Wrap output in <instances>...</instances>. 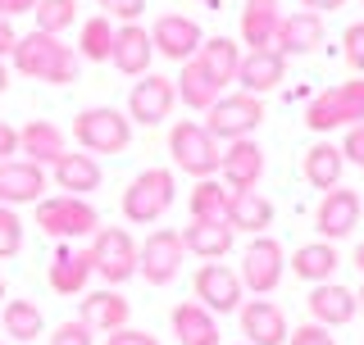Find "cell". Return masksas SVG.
Instances as JSON below:
<instances>
[{
	"instance_id": "42",
	"label": "cell",
	"mask_w": 364,
	"mask_h": 345,
	"mask_svg": "<svg viewBox=\"0 0 364 345\" xmlns=\"http://www.w3.org/2000/svg\"><path fill=\"white\" fill-rule=\"evenodd\" d=\"M287 345H337V341H333V332H328V327L305 323V327H296L291 336H287Z\"/></svg>"
},
{
	"instance_id": "7",
	"label": "cell",
	"mask_w": 364,
	"mask_h": 345,
	"mask_svg": "<svg viewBox=\"0 0 364 345\" xmlns=\"http://www.w3.org/2000/svg\"><path fill=\"white\" fill-rule=\"evenodd\" d=\"M259 123H264V100H259V96H246V91L219 96L210 109H205V132H210L219 146H232V141L255 136Z\"/></svg>"
},
{
	"instance_id": "55",
	"label": "cell",
	"mask_w": 364,
	"mask_h": 345,
	"mask_svg": "<svg viewBox=\"0 0 364 345\" xmlns=\"http://www.w3.org/2000/svg\"><path fill=\"white\" fill-rule=\"evenodd\" d=\"M242 345H246V341H242Z\"/></svg>"
},
{
	"instance_id": "50",
	"label": "cell",
	"mask_w": 364,
	"mask_h": 345,
	"mask_svg": "<svg viewBox=\"0 0 364 345\" xmlns=\"http://www.w3.org/2000/svg\"><path fill=\"white\" fill-rule=\"evenodd\" d=\"M5 87H9V64L0 60V91H5Z\"/></svg>"
},
{
	"instance_id": "48",
	"label": "cell",
	"mask_w": 364,
	"mask_h": 345,
	"mask_svg": "<svg viewBox=\"0 0 364 345\" xmlns=\"http://www.w3.org/2000/svg\"><path fill=\"white\" fill-rule=\"evenodd\" d=\"M341 5H346V0H301V9H310V14H333Z\"/></svg>"
},
{
	"instance_id": "44",
	"label": "cell",
	"mask_w": 364,
	"mask_h": 345,
	"mask_svg": "<svg viewBox=\"0 0 364 345\" xmlns=\"http://www.w3.org/2000/svg\"><path fill=\"white\" fill-rule=\"evenodd\" d=\"M105 345H159V336H151V332H141V327H119V332H109Z\"/></svg>"
},
{
	"instance_id": "36",
	"label": "cell",
	"mask_w": 364,
	"mask_h": 345,
	"mask_svg": "<svg viewBox=\"0 0 364 345\" xmlns=\"http://www.w3.org/2000/svg\"><path fill=\"white\" fill-rule=\"evenodd\" d=\"M114 28H119V23H109L105 14L87 18V23H82V32H77V60H87V64H109Z\"/></svg>"
},
{
	"instance_id": "2",
	"label": "cell",
	"mask_w": 364,
	"mask_h": 345,
	"mask_svg": "<svg viewBox=\"0 0 364 345\" xmlns=\"http://www.w3.org/2000/svg\"><path fill=\"white\" fill-rule=\"evenodd\" d=\"M173 200H178V177H173V168H141L136 177L123 187V200H119V209L128 223L136 227H151L159 223L168 209H173Z\"/></svg>"
},
{
	"instance_id": "38",
	"label": "cell",
	"mask_w": 364,
	"mask_h": 345,
	"mask_svg": "<svg viewBox=\"0 0 364 345\" xmlns=\"http://www.w3.org/2000/svg\"><path fill=\"white\" fill-rule=\"evenodd\" d=\"M18 250H23V218H18V209L0 204V259H14Z\"/></svg>"
},
{
	"instance_id": "49",
	"label": "cell",
	"mask_w": 364,
	"mask_h": 345,
	"mask_svg": "<svg viewBox=\"0 0 364 345\" xmlns=\"http://www.w3.org/2000/svg\"><path fill=\"white\" fill-rule=\"evenodd\" d=\"M350 259H355V268L364 273V241H360V246H355V255H350Z\"/></svg>"
},
{
	"instance_id": "3",
	"label": "cell",
	"mask_w": 364,
	"mask_h": 345,
	"mask_svg": "<svg viewBox=\"0 0 364 345\" xmlns=\"http://www.w3.org/2000/svg\"><path fill=\"white\" fill-rule=\"evenodd\" d=\"M32 218H37V227L55 241H82V236L100 232V214L87 195H64V191L41 195V200L32 204Z\"/></svg>"
},
{
	"instance_id": "31",
	"label": "cell",
	"mask_w": 364,
	"mask_h": 345,
	"mask_svg": "<svg viewBox=\"0 0 364 345\" xmlns=\"http://www.w3.org/2000/svg\"><path fill=\"white\" fill-rule=\"evenodd\" d=\"M182 246H187V255H196L205 263H219L228 250L237 246V232L228 223H191L187 232H182Z\"/></svg>"
},
{
	"instance_id": "14",
	"label": "cell",
	"mask_w": 364,
	"mask_h": 345,
	"mask_svg": "<svg viewBox=\"0 0 364 345\" xmlns=\"http://www.w3.org/2000/svg\"><path fill=\"white\" fill-rule=\"evenodd\" d=\"M178 105V87L168 82L164 73H146L136 77L132 91H128V119L141 123V128H155V123H164L168 114Z\"/></svg>"
},
{
	"instance_id": "32",
	"label": "cell",
	"mask_w": 364,
	"mask_h": 345,
	"mask_svg": "<svg viewBox=\"0 0 364 345\" xmlns=\"http://www.w3.org/2000/svg\"><path fill=\"white\" fill-rule=\"evenodd\" d=\"M273 223V204H269V195H259V191H232V200H228V227H242V232L250 236H264V227Z\"/></svg>"
},
{
	"instance_id": "23",
	"label": "cell",
	"mask_w": 364,
	"mask_h": 345,
	"mask_svg": "<svg viewBox=\"0 0 364 345\" xmlns=\"http://www.w3.org/2000/svg\"><path fill=\"white\" fill-rule=\"evenodd\" d=\"M237 82H242L246 96H264V91H278L287 82V60L278 50H246L242 68H237Z\"/></svg>"
},
{
	"instance_id": "16",
	"label": "cell",
	"mask_w": 364,
	"mask_h": 345,
	"mask_svg": "<svg viewBox=\"0 0 364 345\" xmlns=\"http://www.w3.org/2000/svg\"><path fill=\"white\" fill-rule=\"evenodd\" d=\"M109 64L119 68L123 77H146V73H151V64H155L151 28H141V23H119V28H114Z\"/></svg>"
},
{
	"instance_id": "34",
	"label": "cell",
	"mask_w": 364,
	"mask_h": 345,
	"mask_svg": "<svg viewBox=\"0 0 364 345\" xmlns=\"http://www.w3.org/2000/svg\"><path fill=\"white\" fill-rule=\"evenodd\" d=\"M0 327H5L9 341L28 345V341L46 336V314H41L37 300H5V305H0Z\"/></svg>"
},
{
	"instance_id": "13",
	"label": "cell",
	"mask_w": 364,
	"mask_h": 345,
	"mask_svg": "<svg viewBox=\"0 0 364 345\" xmlns=\"http://www.w3.org/2000/svg\"><path fill=\"white\" fill-rule=\"evenodd\" d=\"M191 291H196V305H205L214 318L242 309V278L228 263H200L196 278H191Z\"/></svg>"
},
{
	"instance_id": "30",
	"label": "cell",
	"mask_w": 364,
	"mask_h": 345,
	"mask_svg": "<svg viewBox=\"0 0 364 345\" xmlns=\"http://www.w3.org/2000/svg\"><path fill=\"white\" fill-rule=\"evenodd\" d=\"M18 150L23 159H32V164H60V155L68 150L64 146V132L55 128L50 119H32V123H23V132H18Z\"/></svg>"
},
{
	"instance_id": "5",
	"label": "cell",
	"mask_w": 364,
	"mask_h": 345,
	"mask_svg": "<svg viewBox=\"0 0 364 345\" xmlns=\"http://www.w3.org/2000/svg\"><path fill=\"white\" fill-rule=\"evenodd\" d=\"M364 123V77L323 87L305 109V128L310 132H333V128H355Z\"/></svg>"
},
{
	"instance_id": "47",
	"label": "cell",
	"mask_w": 364,
	"mask_h": 345,
	"mask_svg": "<svg viewBox=\"0 0 364 345\" xmlns=\"http://www.w3.org/2000/svg\"><path fill=\"white\" fill-rule=\"evenodd\" d=\"M37 0H0V18H14V14H32Z\"/></svg>"
},
{
	"instance_id": "40",
	"label": "cell",
	"mask_w": 364,
	"mask_h": 345,
	"mask_svg": "<svg viewBox=\"0 0 364 345\" xmlns=\"http://www.w3.org/2000/svg\"><path fill=\"white\" fill-rule=\"evenodd\" d=\"M96 5L109 23H136L146 14V0H96Z\"/></svg>"
},
{
	"instance_id": "20",
	"label": "cell",
	"mask_w": 364,
	"mask_h": 345,
	"mask_svg": "<svg viewBox=\"0 0 364 345\" xmlns=\"http://www.w3.org/2000/svg\"><path fill=\"white\" fill-rule=\"evenodd\" d=\"M305 309H310V323H318V327H346L360 314V300H355L350 286L318 282L310 291V300H305Z\"/></svg>"
},
{
	"instance_id": "33",
	"label": "cell",
	"mask_w": 364,
	"mask_h": 345,
	"mask_svg": "<svg viewBox=\"0 0 364 345\" xmlns=\"http://www.w3.org/2000/svg\"><path fill=\"white\" fill-rule=\"evenodd\" d=\"M196 60L205 64V73H210L214 82L228 91V87L237 82V68H242V45H237L232 37H210L196 50Z\"/></svg>"
},
{
	"instance_id": "4",
	"label": "cell",
	"mask_w": 364,
	"mask_h": 345,
	"mask_svg": "<svg viewBox=\"0 0 364 345\" xmlns=\"http://www.w3.org/2000/svg\"><path fill=\"white\" fill-rule=\"evenodd\" d=\"M168 155H173V168L187 172V177H219V164H223V146L214 141L210 132H205V123L196 119H182L173 123V132H168Z\"/></svg>"
},
{
	"instance_id": "19",
	"label": "cell",
	"mask_w": 364,
	"mask_h": 345,
	"mask_svg": "<svg viewBox=\"0 0 364 345\" xmlns=\"http://www.w3.org/2000/svg\"><path fill=\"white\" fill-rule=\"evenodd\" d=\"M242 336H246V345H287V336H291V327H287V314H282L273 300H246L242 309Z\"/></svg>"
},
{
	"instance_id": "37",
	"label": "cell",
	"mask_w": 364,
	"mask_h": 345,
	"mask_svg": "<svg viewBox=\"0 0 364 345\" xmlns=\"http://www.w3.org/2000/svg\"><path fill=\"white\" fill-rule=\"evenodd\" d=\"M32 18H37V32L64 37L77 23V0H37V5H32Z\"/></svg>"
},
{
	"instance_id": "22",
	"label": "cell",
	"mask_w": 364,
	"mask_h": 345,
	"mask_svg": "<svg viewBox=\"0 0 364 345\" xmlns=\"http://www.w3.org/2000/svg\"><path fill=\"white\" fill-rule=\"evenodd\" d=\"M323 45V14H310V9H296V14H282V28H278V41H273V50L282 55V60H291V55H310Z\"/></svg>"
},
{
	"instance_id": "28",
	"label": "cell",
	"mask_w": 364,
	"mask_h": 345,
	"mask_svg": "<svg viewBox=\"0 0 364 345\" xmlns=\"http://www.w3.org/2000/svg\"><path fill=\"white\" fill-rule=\"evenodd\" d=\"M341 172H346V159H341V146H333V141H314L310 150L301 155V177L310 182L314 191L341 187Z\"/></svg>"
},
{
	"instance_id": "24",
	"label": "cell",
	"mask_w": 364,
	"mask_h": 345,
	"mask_svg": "<svg viewBox=\"0 0 364 345\" xmlns=\"http://www.w3.org/2000/svg\"><path fill=\"white\" fill-rule=\"evenodd\" d=\"M50 177H55V187H60L64 195H91V191H100L105 172H100L96 155H87V150H64L60 164H50Z\"/></svg>"
},
{
	"instance_id": "53",
	"label": "cell",
	"mask_w": 364,
	"mask_h": 345,
	"mask_svg": "<svg viewBox=\"0 0 364 345\" xmlns=\"http://www.w3.org/2000/svg\"><path fill=\"white\" fill-rule=\"evenodd\" d=\"M360 9H364V0H360Z\"/></svg>"
},
{
	"instance_id": "6",
	"label": "cell",
	"mask_w": 364,
	"mask_h": 345,
	"mask_svg": "<svg viewBox=\"0 0 364 345\" xmlns=\"http://www.w3.org/2000/svg\"><path fill=\"white\" fill-rule=\"evenodd\" d=\"M91 255V273L105 286H123L136 278V255H141V241H132L128 227H100L87 246Z\"/></svg>"
},
{
	"instance_id": "39",
	"label": "cell",
	"mask_w": 364,
	"mask_h": 345,
	"mask_svg": "<svg viewBox=\"0 0 364 345\" xmlns=\"http://www.w3.org/2000/svg\"><path fill=\"white\" fill-rule=\"evenodd\" d=\"M341 55H346V64L364 77V18L350 23V28L341 32Z\"/></svg>"
},
{
	"instance_id": "1",
	"label": "cell",
	"mask_w": 364,
	"mask_h": 345,
	"mask_svg": "<svg viewBox=\"0 0 364 345\" xmlns=\"http://www.w3.org/2000/svg\"><path fill=\"white\" fill-rule=\"evenodd\" d=\"M9 73H23L32 82H50V87H73L77 73H82V60H77V45H64V37H50V32H23L14 55H9Z\"/></svg>"
},
{
	"instance_id": "29",
	"label": "cell",
	"mask_w": 364,
	"mask_h": 345,
	"mask_svg": "<svg viewBox=\"0 0 364 345\" xmlns=\"http://www.w3.org/2000/svg\"><path fill=\"white\" fill-rule=\"evenodd\" d=\"M173 87H178V100H182V105H187L191 114H205V109H210V105H214V100H219V96H223V87H219V82H214V77H210V73H205V64L196 60V55H191V60H187V64H182V68H178V77H173Z\"/></svg>"
},
{
	"instance_id": "25",
	"label": "cell",
	"mask_w": 364,
	"mask_h": 345,
	"mask_svg": "<svg viewBox=\"0 0 364 345\" xmlns=\"http://www.w3.org/2000/svg\"><path fill=\"white\" fill-rule=\"evenodd\" d=\"M282 0H246L242 5V41L250 50H273L278 41V28H282Z\"/></svg>"
},
{
	"instance_id": "15",
	"label": "cell",
	"mask_w": 364,
	"mask_h": 345,
	"mask_svg": "<svg viewBox=\"0 0 364 345\" xmlns=\"http://www.w3.org/2000/svg\"><path fill=\"white\" fill-rule=\"evenodd\" d=\"M46 168L32 159H5L0 164V204L5 209H23V204H37L46 195Z\"/></svg>"
},
{
	"instance_id": "35",
	"label": "cell",
	"mask_w": 364,
	"mask_h": 345,
	"mask_svg": "<svg viewBox=\"0 0 364 345\" xmlns=\"http://www.w3.org/2000/svg\"><path fill=\"white\" fill-rule=\"evenodd\" d=\"M228 200H232V191H228L219 177L196 182V187H191V195H187L191 223H228Z\"/></svg>"
},
{
	"instance_id": "21",
	"label": "cell",
	"mask_w": 364,
	"mask_h": 345,
	"mask_svg": "<svg viewBox=\"0 0 364 345\" xmlns=\"http://www.w3.org/2000/svg\"><path fill=\"white\" fill-rule=\"evenodd\" d=\"M128 314H132V305L119 295V286H100V291H87L82 300H77V318H82L91 332L128 327Z\"/></svg>"
},
{
	"instance_id": "27",
	"label": "cell",
	"mask_w": 364,
	"mask_h": 345,
	"mask_svg": "<svg viewBox=\"0 0 364 345\" xmlns=\"http://www.w3.org/2000/svg\"><path fill=\"white\" fill-rule=\"evenodd\" d=\"M341 268V255L333 241H310V246H301L296 255H287V273H296L301 282H333V273Z\"/></svg>"
},
{
	"instance_id": "51",
	"label": "cell",
	"mask_w": 364,
	"mask_h": 345,
	"mask_svg": "<svg viewBox=\"0 0 364 345\" xmlns=\"http://www.w3.org/2000/svg\"><path fill=\"white\" fill-rule=\"evenodd\" d=\"M355 300H360V314H364V286H360V291H355Z\"/></svg>"
},
{
	"instance_id": "52",
	"label": "cell",
	"mask_w": 364,
	"mask_h": 345,
	"mask_svg": "<svg viewBox=\"0 0 364 345\" xmlns=\"http://www.w3.org/2000/svg\"><path fill=\"white\" fill-rule=\"evenodd\" d=\"M0 305H5V278H0Z\"/></svg>"
},
{
	"instance_id": "45",
	"label": "cell",
	"mask_w": 364,
	"mask_h": 345,
	"mask_svg": "<svg viewBox=\"0 0 364 345\" xmlns=\"http://www.w3.org/2000/svg\"><path fill=\"white\" fill-rule=\"evenodd\" d=\"M14 155H18V128L0 119V164H5V159H14Z\"/></svg>"
},
{
	"instance_id": "18",
	"label": "cell",
	"mask_w": 364,
	"mask_h": 345,
	"mask_svg": "<svg viewBox=\"0 0 364 345\" xmlns=\"http://www.w3.org/2000/svg\"><path fill=\"white\" fill-rule=\"evenodd\" d=\"M219 177H223V187H228V191H255V187H259V177H264V150H259L255 136L223 146Z\"/></svg>"
},
{
	"instance_id": "8",
	"label": "cell",
	"mask_w": 364,
	"mask_h": 345,
	"mask_svg": "<svg viewBox=\"0 0 364 345\" xmlns=\"http://www.w3.org/2000/svg\"><path fill=\"white\" fill-rule=\"evenodd\" d=\"M73 141L82 146L87 155H123L132 146V119L123 109H82L73 119Z\"/></svg>"
},
{
	"instance_id": "26",
	"label": "cell",
	"mask_w": 364,
	"mask_h": 345,
	"mask_svg": "<svg viewBox=\"0 0 364 345\" xmlns=\"http://www.w3.org/2000/svg\"><path fill=\"white\" fill-rule=\"evenodd\" d=\"M173 336H178V345H223L219 341V318L210 314L205 305H196V300H182V305H173Z\"/></svg>"
},
{
	"instance_id": "17",
	"label": "cell",
	"mask_w": 364,
	"mask_h": 345,
	"mask_svg": "<svg viewBox=\"0 0 364 345\" xmlns=\"http://www.w3.org/2000/svg\"><path fill=\"white\" fill-rule=\"evenodd\" d=\"M46 282H50L55 295H87V282H91V255H87V246L60 241L55 255H50V268H46Z\"/></svg>"
},
{
	"instance_id": "43",
	"label": "cell",
	"mask_w": 364,
	"mask_h": 345,
	"mask_svg": "<svg viewBox=\"0 0 364 345\" xmlns=\"http://www.w3.org/2000/svg\"><path fill=\"white\" fill-rule=\"evenodd\" d=\"M341 159H350L355 168H364V123L346 128V141H341Z\"/></svg>"
},
{
	"instance_id": "11",
	"label": "cell",
	"mask_w": 364,
	"mask_h": 345,
	"mask_svg": "<svg viewBox=\"0 0 364 345\" xmlns=\"http://www.w3.org/2000/svg\"><path fill=\"white\" fill-rule=\"evenodd\" d=\"M151 45H155V60L187 64L205 45V32H200V23L187 18V14H159L151 23Z\"/></svg>"
},
{
	"instance_id": "12",
	"label": "cell",
	"mask_w": 364,
	"mask_h": 345,
	"mask_svg": "<svg viewBox=\"0 0 364 345\" xmlns=\"http://www.w3.org/2000/svg\"><path fill=\"white\" fill-rule=\"evenodd\" d=\"M360 218H364V195L360 191H346V187L323 191V200H318V209H314L318 241H333V246L346 241L360 227Z\"/></svg>"
},
{
	"instance_id": "9",
	"label": "cell",
	"mask_w": 364,
	"mask_h": 345,
	"mask_svg": "<svg viewBox=\"0 0 364 345\" xmlns=\"http://www.w3.org/2000/svg\"><path fill=\"white\" fill-rule=\"evenodd\" d=\"M187 263V246H182V232L173 227H155L151 236L141 241V255H136V278L151 286H168Z\"/></svg>"
},
{
	"instance_id": "10",
	"label": "cell",
	"mask_w": 364,
	"mask_h": 345,
	"mask_svg": "<svg viewBox=\"0 0 364 345\" xmlns=\"http://www.w3.org/2000/svg\"><path fill=\"white\" fill-rule=\"evenodd\" d=\"M242 286L255 295H269L278 291V282L287 278V250H282V241H273L269 232L264 236H250V246L242 250Z\"/></svg>"
},
{
	"instance_id": "54",
	"label": "cell",
	"mask_w": 364,
	"mask_h": 345,
	"mask_svg": "<svg viewBox=\"0 0 364 345\" xmlns=\"http://www.w3.org/2000/svg\"><path fill=\"white\" fill-rule=\"evenodd\" d=\"M0 345H9V341H0Z\"/></svg>"
},
{
	"instance_id": "46",
	"label": "cell",
	"mask_w": 364,
	"mask_h": 345,
	"mask_svg": "<svg viewBox=\"0 0 364 345\" xmlns=\"http://www.w3.org/2000/svg\"><path fill=\"white\" fill-rule=\"evenodd\" d=\"M18 45V32H14V18H0V60H9Z\"/></svg>"
},
{
	"instance_id": "41",
	"label": "cell",
	"mask_w": 364,
	"mask_h": 345,
	"mask_svg": "<svg viewBox=\"0 0 364 345\" xmlns=\"http://www.w3.org/2000/svg\"><path fill=\"white\" fill-rule=\"evenodd\" d=\"M50 345H96V332H91L82 318H73V323H60L50 332Z\"/></svg>"
}]
</instances>
